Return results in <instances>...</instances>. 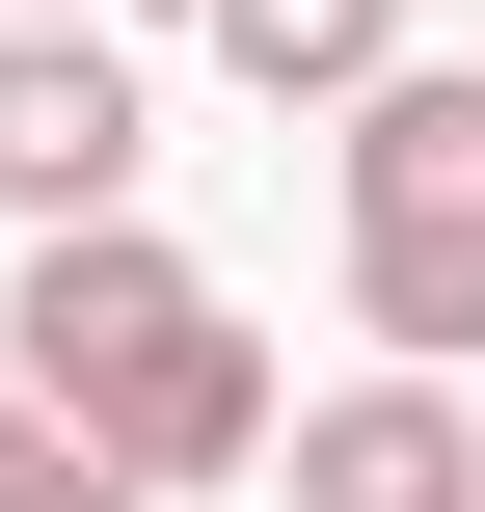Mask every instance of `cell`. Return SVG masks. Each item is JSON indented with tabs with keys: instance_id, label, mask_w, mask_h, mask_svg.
I'll list each match as a JSON object with an SVG mask.
<instances>
[{
	"instance_id": "277c9868",
	"label": "cell",
	"mask_w": 485,
	"mask_h": 512,
	"mask_svg": "<svg viewBox=\"0 0 485 512\" xmlns=\"http://www.w3.org/2000/svg\"><path fill=\"white\" fill-rule=\"evenodd\" d=\"M270 512H485V405L432 351H378V378H324V405H270Z\"/></svg>"
},
{
	"instance_id": "5b68a950",
	"label": "cell",
	"mask_w": 485,
	"mask_h": 512,
	"mask_svg": "<svg viewBox=\"0 0 485 512\" xmlns=\"http://www.w3.org/2000/svg\"><path fill=\"white\" fill-rule=\"evenodd\" d=\"M189 27H216V81H243V108H351V81L405 54V0H189Z\"/></svg>"
},
{
	"instance_id": "6da1fadb",
	"label": "cell",
	"mask_w": 485,
	"mask_h": 512,
	"mask_svg": "<svg viewBox=\"0 0 485 512\" xmlns=\"http://www.w3.org/2000/svg\"><path fill=\"white\" fill-rule=\"evenodd\" d=\"M0 378H27V405L108 459V486H162V512H189V486H243V459H270V405H297V378L243 351V297H216V270H189L135 189H108V216H27Z\"/></svg>"
},
{
	"instance_id": "52a82bcc",
	"label": "cell",
	"mask_w": 485,
	"mask_h": 512,
	"mask_svg": "<svg viewBox=\"0 0 485 512\" xmlns=\"http://www.w3.org/2000/svg\"><path fill=\"white\" fill-rule=\"evenodd\" d=\"M54 512H162V486H108V459H81V486H54Z\"/></svg>"
},
{
	"instance_id": "7a4b0ae2",
	"label": "cell",
	"mask_w": 485,
	"mask_h": 512,
	"mask_svg": "<svg viewBox=\"0 0 485 512\" xmlns=\"http://www.w3.org/2000/svg\"><path fill=\"white\" fill-rule=\"evenodd\" d=\"M324 243H351V324L485 378V54H378L324 108Z\"/></svg>"
},
{
	"instance_id": "8992f818",
	"label": "cell",
	"mask_w": 485,
	"mask_h": 512,
	"mask_svg": "<svg viewBox=\"0 0 485 512\" xmlns=\"http://www.w3.org/2000/svg\"><path fill=\"white\" fill-rule=\"evenodd\" d=\"M54 486H81V432H54L27 378H0V512H54Z\"/></svg>"
},
{
	"instance_id": "3957f363",
	"label": "cell",
	"mask_w": 485,
	"mask_h": 512,
	"mask_svg": "<svg viewBox=\"0 0 485 512\" xmlns=\"http://www.w3.org/2000/svg\"><path fill=\"white\" fill-rule=\"evenodd\" d=\"M135 162H162L135 0H0V216H108Z\"/></svg>"
}]
</instances>
